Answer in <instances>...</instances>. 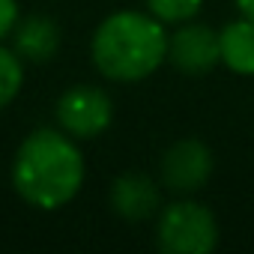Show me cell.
<instances>
[{"label":"cell","mask_w":254,"mask_h":254,"mask_svg":"<svg viewBox=\"0 0 254 254\" xmlns=\"http://www.w3.org/2000/svg\"><path fill=\"white\" fill-rule=\"evenodd\" d=\"M21 87H24V60L15 54V48L0 45V108L15 102Z\"/></svg>","instance_id":"10"},{"label":"cell","mask_w":254,"mask_h":254,"mask_svg":"<svg viewBox=\"0 0 254 254\" xmlns=\"http://www.w3.org/2000/svg\"><path fill=\"white\" fill-rule=\"evenodd\" d=\"M12 48L24 63H48L60 51V27L48 15H27L18 18L12 30Z\"/></svg>","instance_id":"8"},{"label":"cell","mask_w":254,"mask_h":254,"mask_svg":"<svg viewBox=\"0 0 254 254\" xmlns=\"http://www.w3.org/2000/svg\"><path fill=\"white\" fill-rule=\"evenodd\" d=\"M57 126L75 141H93L105 135L114 120V99L102 87L72 84L54 105Z\"/></svg>","instance_id":"4"},{"label":"cell","mask_w":254,"mask_h":254,"mask_svg":"<svg viewBox=\"0 0 254 254\" xmlns=\"http://www.w3.org/2000/svg\"><path fill=\"white\" fill-rule=\"evenodd\" d=\"M156 242L165 254H209L218 245V221L197 200H177L159 209Z\"/></svg>","instance_id":"3"},{"label":"cell","mask_w":254,"mask_h":254,"mask_svg":"<svg viewBox=\"0 0 254 254\" xmlns=\"http://www.w3.org/2000/svg\"><path fill=\"white\" fill-rule=\"evenodd\" d=\"M84 153L63 129L30 132L12 159V189L27 206L42 212L72 203L84 186Z\"/></svg>","instance_id":"1"},{"label":"cell","mask_w":254,"mask_h":254,"mask_svg":"<svg viewBox=\"0 0 254 254\" xmlns=\"http://www.w3.org/2000/svg\"><path fill=\"white\" fill-rule=\"evenodd\" d=\"M168 63L186 75H206L221 63V48H218V30L197 24V21H183L177 33L168 36Z\"/></svg>","instance_id":"6"},{"label":"cell","mask_w":254,"mask_h":254,"mask_svg":"<svg viewBox=\"0 0 254 254\" xmlns=\"http://www.w3.org/2000/svg\"><path fill=\"white\" fill-rule=\"evenodd\" d=\"M108 203L126 221H147L162 209V189L150 174L126 171L111 183Z\"/></svg>","instance_id":"7"},{"label":"cell","mask_w":254,"mask_h":254,"mask_svg":"<svg viewBox=\"0 0 254 254\" xmlns=\"http://www.w3.org/2000/svg\"><path fill=\"white\" fill-rule=\"evenodd\" d=\"M90 57L99 75L114 84L144 81L168 60V30L150 12H111L93 30Z\"/></svg>","instance_id":"2"},{"label":"cell","mask_w":254,"mask_h":254,"mask_svg":"<svg viewBox=\"0 0 254 254\" xmlns=\"http://www.w3.org/2000/svg\"><path fill=\"white\" fill-rule=\"evenodd\" d=\"M236 9H239V15H242V18L254 21V0H236Z\"/></svg>","instance_id":"13"},{"label":"cell","mask_w":254,"mask_h":254,"mask_svg":"<svg viewBox=\"0 0 254 254\" xmlns=\"http://www.w3.org/2000/svg\"><path fill=\"white\" fill-rule=\"evenodd\" d=\"M18 18H21L18 0H0V42L12 36V30H15Z\"/></svg>","instance_id":"12"},{"label":"cell","mask_w":254,"mask_h":254,"mask_svg":"<svg viewBox=\"0 0 254 254\" xmlns=\"http://www.w3.org/2000/svg\"><path fill=\"white\" fill-rule=\"evenodd\" d=\"M212 150L203 141L183 138L171 144L162 156V183L180 194L200 191L212 177Z\"/></svg>","instance_id":"5"},{"label":"cell","mask_w":254,"mask_h":254,"mask_svg":"<svg viewBox=\"0 0 254 254\" xmlns=\"http://www.w3.org/2000/svg\"><path fill=\"white\" fill-rule=\"evenodd\" d=\"M221 66L233 75H254V21L236 18L218 30Z\"/></svg>","instance_id":"9"},{"label":"cell","mask_w":254,"mask_h":254,"mask_svg":"<svg viewBox=\"0 0 254 254\" xmlns=\"http://www.w3.org/2000/svg\"><path fill=\"white\" fill-rule=\"evenodd\" d=\"M203 6V0H147V12L156 15L162 24H183L191 21Z\"/></svg>","instance_id":"11"}]
</instances>
